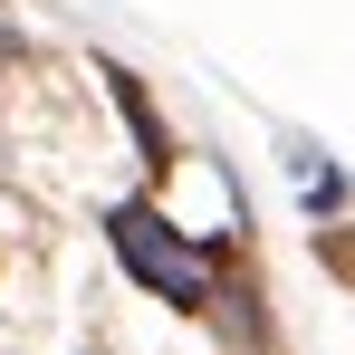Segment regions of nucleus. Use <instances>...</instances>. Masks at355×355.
I'll list each match as a JSON object with an SVG mask.
<instances>
[{"instance_id": "f257e3e1", "label": "nucleus", "mask_w": 355, "mask_h": 355, "mask_svg": "<svg viewBox=\"0 0 355 355\" xmlns=\"http://www.w3.org/2000/svg\"><path fill=\"white\" fill-rule=\"evenodd\" d=\"M106 231H116V259L144 279V288H164L173 307H202V297H211V259H202L164 211H116Z\"/></svg>"}]
</instances>
